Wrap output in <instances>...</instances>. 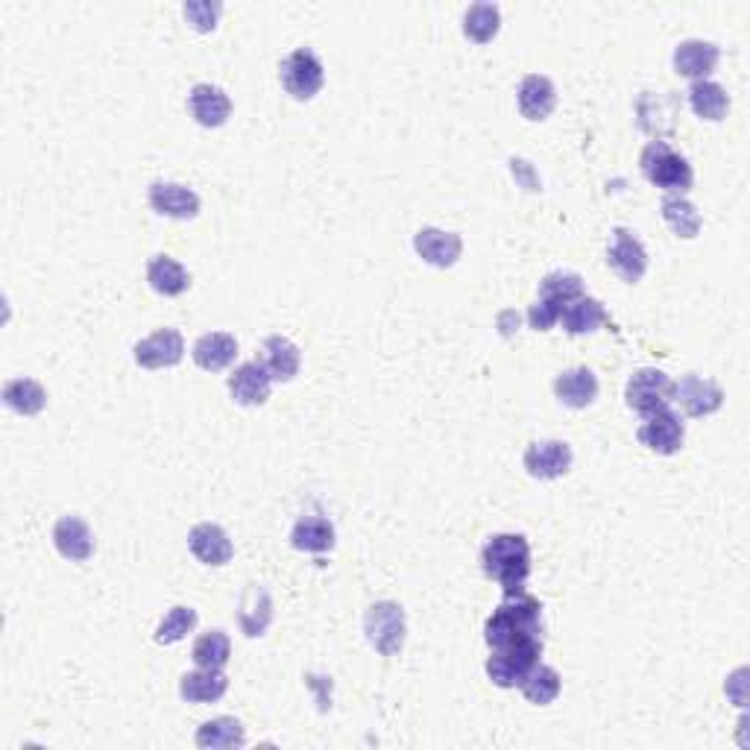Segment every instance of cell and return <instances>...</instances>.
<instances>
[{"label": "cell", "instance_id": "1", "mask_svg": "<svg viewBox=\"0 0 750 750\" xmlns=\"http://www.w3.org/2000/svg\"><path fill=\"white\" fill-rule=\"evenodd\" d=\"M484 639L493 651L543 642V604L528 592H505V601L493 610L484 627Z\"/></svg>", "mask_w": 750, "mask_h": 750}, {"label": "cell", "instance_id": "2", "mask_svg": "<svg viewBox=\"0 0 750 750\" xmlns=\"http://www.w3.org/2000/svg\"><path fill=\"white\" fill-rule=\"evenodd\" d=\"M481 566L505 592H522L531 575V545L522 533H496L481 552Z\"/></svg>", "mask_w": 750, "mask_h": 750}, {"label": "cell", "instance_id": "3", "mask_svg": "<svg viewBox=\"0 0 750 750\" xmlns=\"http://www.w3.org/2000/svg\"><path fill=\"white\" fill-rule=\"evenodd\" d=\"M639 168L645 173V180L666 191L669 197H683L692 188V182H695V173H692V164L686 162V155H680L669 141H651L645 147Z\"/></svg>", "mask_w": 750, "mask_h": 750}, {"label": "cell", "instance_id": "4", "mask_svg": "<svg viewBox=\"0 0 750 750\" xmlns=\"http://www.w3.org/2000/svg\"><path fill=\"white\" fill-rule=\"evenodd\" d=\"M364 633L367 642L381 654V657H396L405 645V610L396 601H379L364 615Z\"/></svg>", "mask_w": 750, "mask_h": 750}, {"label": "cell", "instance_id": "5", "mask_svg": "<svg viewBox=\"0 0 750 750\" xmlns=\"http://www.w3.org/2000/svg\"><path fill=\"white\" fill-rule=\"evenodd\" d=\"M279 77L290 97L311 100L320 94L323 82H326V68H323L320 56L311 47H299V50L281 59Z\"/></svg>", "mask_w": 750, "mask_h": 750}, {"label": "cell", "instance_id": "6", "mask_svg": "<svg viewBox=\"0 0 750 750\" xmlns=\"http://www.w3.org/2000/svg\"><path fill=\"white\" fill-rule=\"evenodd\" d=\"M624 399L627 405L642 416H651L662 407H669V402L674 399V381L666 376L662 370H636L627 379V388H624Z\"/></svg>", "mask_w": 750, "mask_h": 750}, {"label": "cell", "instance_id": "7", "mask_svg": "<svg viewBox=\"0 0 750 750\" xmlns=\"http://www.w3.org/2000/svg\"><path fill=\"white\" fill-rule=\"evenodd\" d=\"M540 657H543V642H528V645L501 648V651H493V657L487 660V674L496 686L514 689L540 662Z\"/></svg>", "mask_w": 750, "mask_h": 750}, {"label": "cell", "instance_id": "8", "mask_svg": "<svg viewBox=\"0 0 750 750\" xmlns=\"http://www.w3.org/2000/svg\"><path fill=\"white\" fill-rule=\"evenodd\" d=\"M607 264L613 267L615 276L627 285H636V281L645 276L648 270V253L631 229H613V241H610V250H607Z\"/></svg>", "mask_w": 750, "mask_h": 750}, {"label": "cell", "instance_id": "9", "mask_svg": "<svg viewBox=\"0 0 750 750\" xmlns=\"http://www.w3.org/2000/svg\"><path fill=\"white\" fill-rule=\"evenodd\" d=\"M522 461L531 478L554 481L563 478L572 470L575 454H572V446L563 443V440H536L524 449Z\"/></svg>", "mask_w": 750, "mask_h": 750}, {"label": "cell", "instance_id": "10", "mask_svg": "<svg viewBox=\"0 0 750 750\" xmlns=\"http://www.w3.org/2000/svg\"><path fill=\"white\" fill-rule=\"evenodd\" d=\"M642 446H648L651 452L657 454H678L683 449V437H686V428L680 423V416L669 407H662L657 414L645 416V423L639 425L636 431Z\"/></svg>", "mask_w": 750, "mask_h": 750}, {"label": "cell", "instance_id": "11", "mask_svg": "<svg viewBox=\"0 0 750 750\" xmlns=\"http://www.w3.org/2000/svg\"><path fill=\"white\" fill-rule=\"evenodd\" d=\"M136 364L145 367V370H168V367H176L185 355V341L176 328H159L153 335H147L145 341H138L136 349Z\"/></svg>", "mask_w": 750, "mask_h": 750}, {"label": "cell", "instance_id": "12", "mask_svg": "<svg viewBox=\"0 0 750 750\" xmlns=\"http://www.w3.org/2000/svg\"><path fill=\"white\" fill-rule=\"evenodd\" d=\"M680 103L671 91H642L639 97V127L654 136L657 141H662L666 136L674 132V120H678Z\"/></svg>", "mask_w": 750, "mask_h": 750}, {"label": "cell", "instance_id": "13", "mask_svg": "<svg viewBox=\"0 0 750 750\" xmlns=\"http://www.w3.org/2000/svg\"><path fill=\"white\" fill-rule=\"evenodd\" d=\"M674 402H680V407L689 416L701 419V416L715 414L724 405V390L713 379H701L695 372H689L674 384Z\"/></svg>", "mask_w": 750, "mask_h": 750}, {"label": "cell", "instance_id": "14", "mask_svg": "<svg viewBox=\"0 0 750 750\" xmlns=\"http://www.w3.org/2000/svg\"><path fill=\"white\" fill-rule=\"evenodd\" d=\"M188 112L199 127L218 129L223 127L229 120V115H232V100H229V94L220 89V85L199 82V85H194L188 94Z\"/></svg>", "mask_w": 750, "mask_h": 750}, {"label": "cell", "instance_id": "15", "mask_svg": "<svg viewBox=\"0 0 750 750\" xmlns=\"http://www.w3.org/2000/svg\"><path fill=\"white\" fill-rule=\"evenodd\" d=\"M147 199L155 215L173 220H194L199 215V197L180 182H153Z\"/></svg>", "mask_w": 750, "mask_h": 750}, {"label": "cell", "instance_id": "16", "mask_svg": "<svg viewBox=\"0 0 750 750\" xmlns=\"http://www.w3.org/2000/svg\"><path fill=\"white\" fill-rule=\"evenodd\" d=\"M718 56H722V50H718V45H713V42H704V38H686V42H680V45L674 47L671 62H674V71H678L680 77L697 82V80H706V77L715 71Z\"/></svg>", "mask_w": 750, "mask_h": 750}, {"label": "cell", "instance_id": "17", "mask_svg": "<svg viewBox=\"0 0 750 750\" xmlns=\"http://www.w3.org/2000/svg\"><path fill=\"white\" fill-rule=\"evenodd\" d=\"M270 372L264 370L262 361H246L241 364L232 376H229V393L238 405L255 407L264 405L270 399Z\"/></svg>", "mask_w": 750, "mask_h": 750}, {"label": "cell", "instance_id": "18", "mask_svg": "<svg viewBox=\"0 0 750 750\" xmlns=\"http://www.w3.org/2000/svg\"><path fill=\"white\" fill-rule=\"evenodd\" d=\"M414 250L419 253L423 262H428L431 267H443L446 270V267H452V264H458V258H461L463 241L461 235H454V232L425 227L414 235Z\"/></svg>", "mask_w": 750, "mask_h": 750}, {"label": "cell", "instance_id": "19", "mask_svg": "<svg viewBox=\"0 0 750 750\" xmlns=\"http://www.w3.org/2000/svg\"><path fill=\"white\" fill-rule=\"evenodd\" d=\"M54 545L65 561L85 563L94 554V533L80 516H62L54 528Z\"/></svg>", "mask_w": 750, "mask_h": 750}, {"label": "cell", "instance_id": "20", "mask_svg": "<svg viewBox=\"0 0 750 750\" xmlns=\"http://www.w3.org/2000/svg\"><path fill=\"white\" fill-rule=\"evenodd\" d=\"M188 545L191 552H194V557H197L199 563H206V566H227V563L232 561V554H235L229 533L223 531L220 524L211 522L197 524V528L188 533Z\"/></svg>", "mask_w": 750, "mask_h": 750}, {"label": "cell", "instance_id": "21", "mask_svg": "<svg viewBox=\"0 0 750 750\" xmlns=\"http://www.w3.org/2000/svg\"><path fill=\"white\" fill-rule=\"evenodd\" d=\"M554 396H557L561 405L575 407V411L589 407L598 396L596 372L587 370V367H575V370L561 372V376L554 379Z\"/></svg>", "mask_w": 750, "mask_h": 750}, {"label": "cell", "instance_id": "22", "mask_svg": "<svg viewBox=\"0 0 750 750\" xmlns=\"http://www.w3.org/2000/svg\"><path fill=\"white\" fill-rule=\"evenodd\" d=\"M191 355H194V364L199 370L220 372L238 358V341L229 332H208V335L197 337Z\"/></svg>", "mask_w": 750, "mask_h": 750}, {"label": "cell", "instance_id": "23", "mask_svg": "<svg viewBox=\"0 0 750 750\" xmlns=\"http://www.w3.org/2000/svg\"><path fill=\"white\" fill-rule=\"evenodd\" d=\"M262 364L264 370L270 372L273 381H293L299 367H302V353H299V346L293 341H288V337L273 335L262 346Z\"/></svg>", "mask_w": 750, "mask_h": 750}, {"label": "cell", "instance_id": "24", "mask_svg": "<svg viewBox=\"0 0 750 750\" xmlns=\"http://www.w3.org/2000/svg\"><path fill=\"white\" fill-rule=\"evenodd\" d=\"M554 106H557L554 82L549 77H540V73L524 77L522 85H519V112H522V118L545 120L554 112Z\"/></svg>", "mask_w": 750, "mask_h": 750}, {"label": "cell", "instance_id": "25", "mask_svg": "<svg viewBox=\"0 0 750 750\" xmlns=\"http://www.w3.org/2000/svg\"><path fill=\"white\" fill-rule=\"evenodd\" d=\"M273 619V601L267 596V589L258 587V584H250L241 596V604H238V622H241V631L244 636L255 639V636H264V631L270 627Z\"/></svg>", "mask_w": 750, "mask_h": 750}, {"label": "cell", "instance_id": "26", "mask_svg": "<svg viewBox=\"0 0 750 750\" xmlns=\"http://www.w3.org/2000/svg\"><path fill=\"white\" fill-rule=\"evenodd\" d=\"M290 545L297 552L308 554H326L335 549V524L323 519V516H302L297 524H293V533H290Z\"/></svg>", "mask_w": 750, "mask_h": 750}, {"label": "cell", "instance_id": "27", "mask_svg": "<svg viewBox=\"0 0 750 750\" xmlns=\"http://www.w3.org/2000/svg\"><path fill=\"white\" fill-rule=\"evenodd\" d=\"M229 678L223 669H197L180 680V695L188 704H215L227 695Z\"/></svg>", "mask_w": 750, "mask_h": 750}, {"label": "cell", "instance_id": "28", "mask_svg": "<svg viewBox=\"0 0 750 750\" xmlns=\"http://www.w3.org/2000/svg\"><path fill=\"white\" fill-rule=\"evenodd\" d=\"M147 281L162 297H180L191 288V273L171 255H153L147 262Z\"/></svg>", "mask_w": 750, "mask_h": 750}, {"label": "cell", "instance_id": "29", "mask_svg": "<svg viewBox=\"0 0 750 750\" xmlns=\"http://www.w3.org/2000/svg\"><path fill=\"white\" fill-rule=\"evenodd\" d=\"M557 323H563V328L569 335H589V332H598L601 326L610 323L604 305L592 297H578L572 299L569 305L563 308V314Z\"/></svg>", "mask_w": 750, "mask_h": 750}, {"label": "cell", "instance_id": "30", "mask_svg": "<svg viewBox=\"0 0 750 750\" xmlns=\"http://www.w3.org/2000/svg\"><path fill=\"white\" fill-rule=\"evenodd\" d=\"M246 732L241 727L238 718H229V715H220V718H211L197 730V748L206 750H229V748H244Z\"/></svg>", "mask_w": 750, "mask_h": 750}, {"label": "cell", "instance_id": "31", "mask_svg": "<svg viewBox=\"0 0 750 750\" xmlns=\"http://www.w3.org/2000/svg\"><path fill=\"white\" fill-rule=\"evenodd\" d=\"M689 103L701 120H722L730 109V94L713 80H697L689 89Z\"/></svg>", "mask_w": 750, "mask_h": 750}, {"label": "cell", "instance_id": "32", "mask_svg": "<svg viewBox=\"0 0 750 750\" xmlns=\"http://www.w3.org/2000/svg\"><path fill=\"white\" fill-rule=\"evenodd\" d=\"M3 405L21 416H36L45 411L47 393L33 379H12L3 384Z\"/></svg>", "mask_w": 750, "mask_h": 750}, {"label": "cell", "instance_id": "33", "mask_svg": "<svg viewBox=\"0 0 750 750\" xmlns=\"http://www.w3.org/2000/svg\"><path fill=\"white\" fill-rule=\"evenodd\" d=\"M498 30H501V10H498V3L481 0V3H472L466 15H463V33L475 45L493 42L498 36Z\"/></svg>", "mask_w": 750, "mask_h": 750}, {"label": "cell", "instance_id": "34", "mask_svg": "<svg viewBox=\"0 0 750 750\" xmlns=\"http://www.w3.org/2000/svg\"><path fill=\"white\" fill-rule=\"evenodd\" d=\"M519 689H522V695L531 701V704L536 706H549L552 701H557V695H561V674L552 669V666H543V662H536L528 674L522 678V683H519Z\"/></svg>", "mask_w": 750, "mask_h": 750}, {"label": "cell", "instance_id": "35", "mask_svg": "<svg viewBox=\"0 0 750 750\" xmlns=\"http://www.w3.org/2000/svg\"><path fill=\"white\" fill-rule=\"evenodd\" d=\"M578 297H584V279H580L578 273L554 270L540 281V299L549 302V305L561 308V314H563V308L569 305L572 299H578Z\"/></svg>", "mask_w": 750, "mask_h": 750}, {"label": "cell", "instance_id": "36", "mask_svg": "<svg viewBox=\"0 0 750 750\" xmlns=\"http://www.w3.org/2000/svg\"><path fill=\"white\" fill-rule=\"evenodd\" d=\"M662 220L669 223L674 235L686 238V241L697 238V232H701V227H704V220H701V211H697V208L692 206L686 197H666L662 199Z\"/></svg>", "mask_w": 750, "mask_h": 750}, {"label": "cell", "instance_id": "37", "mask_svg": "<svg viewBox=\"0 0 750 750\" xmlns=\"http://www.w3.org/2000/svg\"><path fill=\"white\" fill-rule=\"evenodd\" d=\"M232 654L229 636L223 631L203 633L194 648H191V660L197 662V669H223Z\"/></svg>", "mask_w": 750, "mask_h": 750}, {"label": "cell", "instance_id": "38", "mask_svg": "<svg viewBox=\"0 0 750 750\" xmlns=\"http://www.w3.org/2000/svg\"><path fill=\"white\" fill-rule=\"evenodd\" d=\"M194 627H197V610H191V607H173L171 613L159 622L153 639L159 642V645H173V642L185 639Z\"/></svg>", "mask_w": 750, "mask_h": 750}, {"label": "cell", "instance_id": "39", "mask_svg": "<svg viewBox=\"0 0 750 750\" xmlns=\"http://www.w3.org/2000/svg\"><path fill=\"white\" fill-rule=\"evenodd\" d=\"M220 10H223L220 3H208V0H188V3L182 7L185 21H188L197 33H211V30L218 27Z\"/></svg>", "mask_w": 750, "mask_h": 750}, {"label": "cell", "instance_id": "40", "mask_svg": "<svg viewBox=\"0 0 750 750\" xmlns=\"http://www.w3.org/2000/svg\"><path fill=\"white\" fill-rule=\"evenodd\" d=\"M561 320V308L549 305L543 299H536L528 311V323H531L533 332H552V326Z\"/></svg>", "mask_w": 750, "mask_h": 750}]
</instances>
